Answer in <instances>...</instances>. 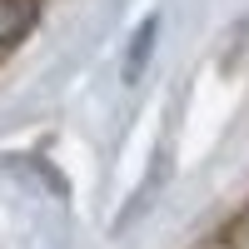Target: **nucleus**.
I'll return each mask as SVG.
<instances>
[{
    "label": "nucleus",
    "mask_w": 249,
    "mask_h": 249,
    "mask_svg": "<svg viewBox=\"0 0 249 249\" xmlns=\"http://www.w3.org/2000/svg\"><path fill=\"white\" fill-rule=\"evenodd\" d=\"M35 10H40V0H0V45L25 35L35 25Z\"/></svg>",
    "instance_id": "nucleus-1"
}]
</instances>
